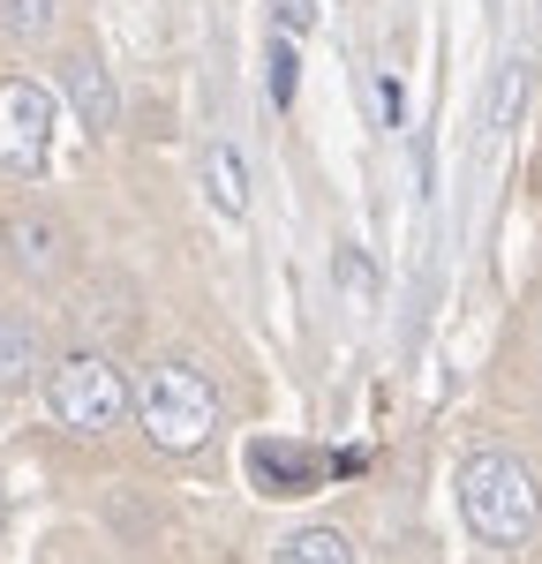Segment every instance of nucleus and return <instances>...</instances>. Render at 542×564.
I'll return each mask as SVG.
<instances>
[{"instance_id":"9","label":"nucleus","mask_w":542,"mask_h":564,"mask_svg":"<svg viewBox=\"0 0 542 564\" xmlns=\"http://www.w3.org/2000/svg\"><path fill=\"white\" fill-rule=\"evenodd\" d=\"M271 564H361L355 542L339 534V527H294L279 550H271Z\"/></svg>"},{"instance_id":"5","label":"nucleus","mask_w":542,"mask_h":564,"mask_svg":"<svg viewBox=\"0 0 542 564\" xmlns=\"http://www.w3.org/2000/svg\"><path fill=\"white\" fill-rule=\"evenodd\" d=\"M0 241H8L15 271H31V279H53V271H61V257H68L61 218H45V212H15L8 226H0Z\"/></svg>"},{"instance_id":"3","label":"nucleus","mask_w":542,"mask_h":564,"mask_svg":"<svg viewBox=\"0 0 542 564\" xmlns=\"http://www.w3.org/2000/svg\"><path fill=\"white\" fill-rule=\"evenodd\" d=\"M45 406H53L61 430L106 436L136 414V384L113 369V354H68V361H53V377H45Z\"/></svg>"},{"instance_id":"8","label":"nucleus","mask_w":542,"mask_h":564,"mask_svg":"<svg viewBox=\"0 0 542 564\" xmlns=\"http://www.w3.org/2000/svg\"><path fill=\"white\" fill-rule=\"evenodd\" d=\"M204 196H212L226 218H249V166H241L234 143H212V151H204Z\"/></svg>"},{"instance_id":"13","label":"nucleus","mask_w":542,"mask_h":564,"mask_svg":"<svg viewBox=\"0 0 542 564\" xmlns=\"http://www.w3.org/2000/svg\"><path fill=\"white\" fill-rule=\"evenodd\" d=\"M339 286H355L361 302L377 294V271H369V257H361V249H339Z\"/></svg>"},{"instance_id":"14","label":"nucleus","mask_w":542,"mask_h":564,"mask_svg":"<svg viewBox=\"0 0 542 564\" xmlns=\"http://www.w3.org/2000/svg\"><path fill=\"white\" fill-rule=\"evenodd\" d=\"M279 23H286V39H294V31H310V23H316V0H279Z\"/></svg>"},{"instance_id":"12","label":"nucleus","mask_w":542,"mask_h":564,"mask_svg":"<svg viewBox=\"0 0 542 564\" xmlns=\"http://www.w3.org/2000/svg\"><path fill=\"white\" fill-rule=\"evenodd\" d=\"M520 90H528V68L512 61V68H505V84H497V106H490L497 129H512V113H520Z\"/></svg>"},{"instance_id":"7","label":"nucleus","mask_w":542,"mask_h":564,"mask_svg":"<svg viewBox=\"0 0 542 564\" xmlns=\"http://www.w3.org/2000/svg\"><path fill=\"white\" fill-rule=\"evenodd\" d=\"M39 369H45L39 324H31V316H15V308H0V391L39 384Z\"/></svg>"},{"instance_id":"11","label":"nucleus","mask_w":542,"mask_h":564,"mask_svg":"<svg viewBox=\"0 0 542 564\" xmlns=\"http://www.w3.org/2000/svg\"><path fill=\"white\" fill-rule=\"evenodd\" d=\"M294 84H302V61H294V39H279L271 45V98L294 106Z\"/></svg>"},{"instance_id":"2","label":"nucleus","mask_w":542,"mask_h":564,"mask_svg":"<svg viewBox=\"0 0 542 564\" xmlns=\"http://www.w3.org/2000/svg\"><path fill=\"white\" fill-rule=\"evenodd\" d=\"M136 430L151 436L159 452H196V444H212L219 430V391L212 377H196V369H151L143 384H136Z\"/></svg>"},{"instance_id":"10","label":"nucleus","mask_w":542,"mask_h":564,"mask_svg":"<svg viewBox=\"0 0 542 564\" xmlns=\"http://www.w3.org/2000/svg\"><path fill=\"white\" fill-rule=\"evenodd\" d=\"M0 31L23 45H39L53 31V0H0Z\"/></svg>"},{"instance_id":"4","label":"nucleus","mask_w":542,"mask_h":564,"mask_svg":"<svg viewBox=\"0 0 542 564\" xmlns=\"http://www.w3.org/2000/svg\"><path fill=\"white\" fill-rule=\"evenodd\" d=\"M53 159V90L31 76L0 84V166L8 174H39Z\"/></svg>"},{"instance_id":"1","label":"nucleus","mask_w":542,"mask_h":564,"mask_svg":"<svg viewBox=\"0 0 542 564\" xmlns=\"http://www.w3.org/2000/svg\"><path fill=\"white\" fill-rule=\"evenodd\" d=\"M459 520L475 527L483 542L497 550H512V542H528L542 520V481L512 459V452H475L467 467H459Z\"/></svg>"},{"instance_id":"6","label":"nucleus","mask_w":542,"mask_h":564,"mask_svg":"<svg viewBox=\"0 0 542 564\" xmlns=\"http://www.w3.org/2000/svg\"><path fill=\"white\" fill-rule=\"evenodd\" d=\"M61 90H68V106L84 113V129H90V135H106L113 121H121V98H113L106 68H98L90 53H68V61H61Z\"/></svg>"}]
</instances>
